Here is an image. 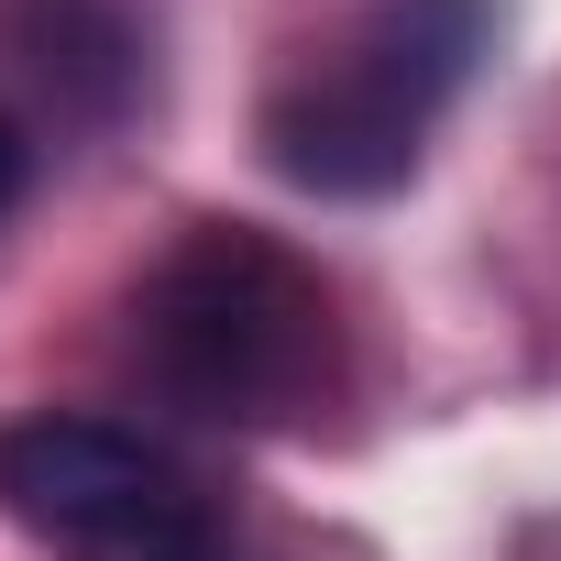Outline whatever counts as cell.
Wrapping results in <instances>:
<instances>
[{
    "mask_svg": "<svg viewBox=\"0 0 561 561\" xmlns=\"http://www.w3.org/2000/svg\"><path fill=\"white\" fill-rule=\"evenodd\" d=\"M133 364L187 419H231V430L309 419L342 375L331 287L287 242H264L242 220H198L133 287Z\"/></svg>",
    "mask_w": 561,
    "mask_h": 561,
    "instance_id": "1",
    "label": "cell"
},
{
    "mask_svg": "<svg viewBox=\"0 0 561 561\" xmlns=\"http://www.w3.org/2000/svg\"><path fill=\"white\" fill-rule=\"evenodd\" d=\"M495 45V0H353L264 89V165L309 198H386L419 176L440 111Z\"/></svg>",
    "mask_w": 561,
    "mask_h": 561,
    "instance_id": "2",
    "label": "cell"
},
{
    "mask_svg": "<svg viewBox=\"0 0 561 561\" xmlns=\"http://www.w3.org/2000/svg\"><path fill=\"white\" fill-rule=\"evenodd\" d=\"M0 67L56 122H122L144 89V23L122 0H0Z\"/></svg>",
    "mask_w": 561,
    "mask_h": 561,
    "instance_id": "4",
    "label": "cell"
},
{
    "mask_svg": "<svg viewBox=\"0 0 561 561\" xmlns=\"http://www.w3.org/2000/svg\"><path fill=\"white\" fill-rule=\"evenodd\" d=\"M12 198H23V133L0 122V209H12Z\"/></svg>",
    "mask_w": 561,
    "mask_h": 561,
    "instance_id": "5",
    "label": "cell"
},
{
    "mask_svg": "<svg viewBox=\"0 0 561 561\" xmlns=\"http://www.w3.org/2000/svg\"><path fill=\"white\" fill-rule=\"evenodd\" d=\"M0 506L67 561H220V528L187 495V473L122 419H78V408L0 430Z\"/></svg>",
    "mask_w": 561,
    "mask_h": 561,
    "instance_id": "3",
    "label": "cell"
}]
</instances>
